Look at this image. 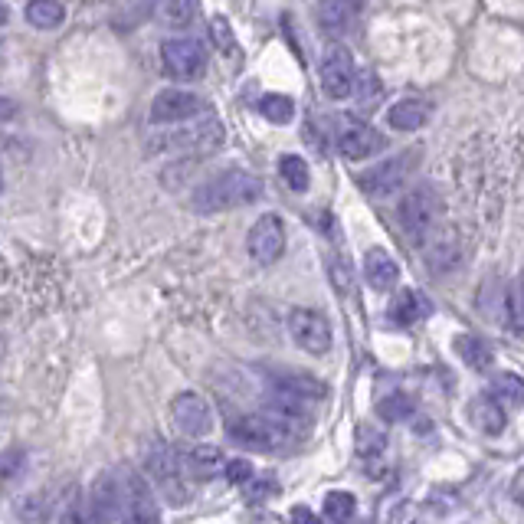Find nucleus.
I'll return each mask as SVG.
<instances>
[{
  "label": "nucleus",
  "instance_id": "obj_1",
  "mask_svg": "<svg viewBox=\"0 0 524 524\" xmlns=\"http://www.w3.org/2000/svg\"><path fill=\"white\" fill-rule=\"evenodd\" d=\"M262 200V181L256 174L230 168L207 177L204 184L194 187L190 194V210L194 213H226L236 207H249Z\"/></svg>",
  "mask_w": 524,
  "mask_h": 524
},
{
  "label": "nucleus",
  "instance_id": "obj_2",
  "mask_svg": "<svg viewBox=\"0 0 524 524\" xmlns=\"http://www.w3.org/2000/svg\"><path fill=\"white\" fill-rule=\"evenodd\" d=\"M164 131L148 138V154H210L223 145L226 131L217 115L190 118L181 125H161Z\"/></svg>",
  "mask_w": 524,
  "mask_h": 524
},
{
  "label": "nucleus",
  "instance_id": "obj_3",
  "mask_svg": "<svg viewBox=\"0 0 524 524\" xmlns=\"http://www.w3.org/2000/svg\"><path fill=\"white\" fill-rule=\"evenodd\" d=\"M397 220L403 226V233H407V240L413 246H423L439 230V220H443V200H439V194L430 184L413 187L410 194L400 200Z\"/></svg>",
  "mask_w": 524,
  "mask_h": 524
},
{
  "label": "nucleus",
  "instance_id": "obj_4",
  "mask_svg": "<svg viewBox=\"0 0 524 524\" xmlns=\"http://www.w3.org/2000/svg\"><path fill=\"white\" fill-rule=\"evenodd\" d=\"M226 436H230V443L243 446L249 452H276L282 446L295 443V436L285 430L276 416H269L266 410L233 416V420L226 423Z\"/></svg>",
  "mask_w": 524,
  "mask_h": 524
},
{
  "label": "nucleus",
  "instance_id": "obj_5",
  "mask_svg": "<svg viewBox=\"0 0 524 524\" xmlns=\"http://www.w3.org/2000/svg\"><path fill=\"white\" fill-rule=\"evenodd\" d=\"M148 472L154 485H158V492L164 495V502L181 508L190 502V495H194V479L187 475L184 462H181V452L171 449V446H154L148 452Z\"/></svg>",
  "mask_w": 524,
  "mask_h": 524
},
{
  "label": "nucleus",
  "instance_id": "obj_6",
  "mask_svg": "<svg viewBox=\"0 0 524 524\" xmlns=\"http://www.w3.org/2000/svg\"><path fill=\"white\" fill-rule=\"evenodd\" d=\"M416 164H420V151H400V154H390L374 168H367L357 174V187L364 190L371 200H387L393 197L397 190L407 187L410 174L416 171Z\"/></svg>",
  "mask_w": 524,
  "mask_h": 524
},
{
  "label": "nucleus",
  "instance_id": "obj_7",
  "mask_svg": "<svg viewBox=\"0 0 524 524\" xmlns=\"http://www.w3.org/2000/svg\"><path fill=\"white\" fill-rule=\"evenodd\" d=\"M335 145L348 161H367L374 158L377 151L387 148L384 135L377 128H371L367 122H361L357 115H338L335 118Z\"/></svg>",
  "mask_w": 524,
  "mask_h": 524
},
{
  "label": "nucleus",
  "instance_id": "obj_8",
  "mask_svg": "<svg viewBox=\"0 0 524 524\" xmlns=\"http://www.w3.org/2000/svg\"><path fill=\"white\" fill-rule=\"evenodd\" d=\"M161 69L177 82H194L207 69V50L194 37H174L161 43Z\"/></svg>",
  "mask_w": 524,
  "mask_h": 524
},
{
  "label": "nucleus",
  "instance_id": "obj_9",
  "mask_svg": "<svg viewBox=\"0 0 524 524\" xmlns=\"http://www.w3.org/2000/svg\"><path fill=\"white\" fill-rule=\"evenodd\" d=\"M289 338L299 344L305 354H328L335 335H331V321L318 308H292L289 312Z\"/></svg>",
  "mask_w": 524,
  "mask_h": 524
},
{
  "label": "nucleus",
  "instance_id": "obj_10",
  "mask_svg": "<svg viewBox=\"0 0 524 524\" xmlns=\"http://www.w3.org/2000/svg\"><path fill=\"white\" fill-rule=\"evenodd\" d=\"M122 479V505H125V524H161V508L154 498L151 485L141 479L135 469H118Z\"/></svg>",
  "mask_w": 524,
  "mask_h": 524
},
{
  "label": "nucleus",
  "instance_id": "obj_11",
  "mask_svg": "<svg viewBox=\"0 0 524 524\" xmlns=\"http://www.w3.org/2000/svg\"><path fill=\"white\" fill-rule=\"evenodd\" d=\"M354 79H357V66L351 53L344 50V46H328L325 53H321V66H318V82H321V92L328 95V99H351L354 92Z\"/></svg>",
  "mask_w": 524,
  "mask_h": 524
},
{
  "label": "nucleus",
  "instance_id": "obj_12",
  "mask_svg": "<svg viewBox=\"0 0 524 524\" xmlns=\"http://www.w3.org/2000/svg\"><path fill=\"white\" fill-rule=\"evenodd\" d=\"M246 249H249V259L259 262V266H272V262L282 259V253H285V223H282L279 213H262V217L249 226Z\"/></svg>",
  "mask_w": 524,
  "mask_h": 524
},
{
  "label": "nucleus",
  "instance_id": "obj_13",
  "mask_svg": "<svg viewBox=\"0 0 524 524\" xmlns=\"http://www.w3.org/2000/svg\"><path fill=\"white\" fill-rule=\"evenodd\" d=\"M89 515H92V524H125L122 479H118V472L105 469L95 475V482L89 488Z\"/></svg>",
  "mask_w": 524,
  "mask_h": 524
},
{
  "label": "nucleus",
  "instance_id": "obj_14",
  "mask_svg": "<svg viewBox=\"0 0 524 524\" xmlns=\"http://www.w3.org/2000/svg\"><path fill=\"white\" fill-rule=\"evenodd\" d=\"M171 420L177 426V433L187 436V439H200V436H207L213 430L210 403L194 390L177 393V397L171 400Z\"/></svg>",
  "mask_w": 524,
  "mask_h": 524
},
{
  "label": "nucleus",
  "instance_id": "obj_15",
  "mask_svg": "<svg viewBox=\"0 0 524 524\" xmlns=\"http://www.w3.org/2000/svg\"><path fill=\"white\" fill-rule=\"evenodd\" d=\"M204 112V102L197 99L190 89H161L158 95L151 99V122L154 125H181L190 122L194 115Z\"/></svg>",
  "mask_w": 524,
  "mask_h": 524
},
{
  "label": "nucleus",
  "instance_id": "obj_16",
  "mask_svg": "<svg viewBox=\"0 0 524 524\" xmlns=\"http://www.w3.org/2000/svg\"><path fill=\"white\" fill-rule=\"evenodd\" d=\"M423 262L433 276H449L462 266V240L452 226H439V230L423 246Z\"/></svg>",
  "mask_w": 524,
  "mask_h": 524
},
{
  "label": "nucleus",
  "instance_id": "obj_17",
  "mask_svg": "<svg viewBox=\"0 0 524 524\" xmlns=\"http://www.w3.org/2000/svg\"><path fill=\"white\" fill-rule=\"evenodd\" d=\"M357 14H361V0H315V20L328 37H344Z\"/></svg>",
  "mask_w": 524,
  "mask_h": 524
},
{
  "label": "nucleus",
  "instance_id": "obj_18",
  "mask_svg": "<svg viewBox=\"0 0 524 524\" xmlns=\"http://www.w3.org/2000/svg\"><path fill=\"white\" fill-rule=\"evenodd\" d=\"M433 102L430 99H420V95H410V99H400L390 105L387 112V125L393 131H420L430 125L433 118Z\"/></svg>",
  "mask_w": 524,
  "mask_h": 524
},
{
  "label": "nucleus",
  "instance_id": "obj_19",
  "mask_svg": "<svg viewBox=\"0 0 524 524\" xmlns=\"http://www.w3.org/2000/svg\"><path fill=\"white\" fill-rule=\"evenodd\" d=\"M364 279L374 292H390L400 282V266L384 246H371L364 253Z\"/></svg>",
  "mask_w": 524,
  "mask_h": 524
},
{
  "label": "nucleus",
  "instance_id": "obj_20",
  "mask_svg": "<svg viewBox=\"0 0 524 524\" xmlns=\"http://www.w3.org/2000/svg\"><path fill=\"white\" fill-rule=\"evenodd\" d=\"M387 315H390L393 325L413 328V325H420V321H423L426 315H430V302H426L416 289H400L397 295H393Z\"/></svg>",
  "mask_w": 524,
  "mask_h": 524
},
{
  "label": "nucleus",
  "instance_id": "obj_21",
  "mask_svg": "<svg viewBox=\"0 0 524 524\" xmlns=\"http://www.w3.org/2000/svg\"><path fill=\"white\" fill-rule=\"evenodd\" d=\"M469 416H472V423L479 426L485 436H502L505 426H508V410L492 397V393L475 397L472 407H469Z\"/></svg>",
  "mask_w": 524,
  "mask_h": 524
},
{
  "label": "nucleus",
  "instance_id": "obj_22",
  "mask_svg": "<svg viewBox=\"0 0 524 524\" xmlns=\"http://www.w3.org/2000/svg\"><path fill=\"white\" fill-rule=\"evenodd\" d=\"M269 384L272 390H282V393H292L299 400H321L325 397V384L318 377H308V374H295V371H272L269 374Z\"/></svg>",
  "mask_w": 524,
  "mask_h": 524
},
{
  "label": "nucleus",
  "instance_id": "obj_23",
  "mask_svg": "<svg viewBox=\"0 0 524 524\" xmlns=\"http://www.w3.org/2000/svg\"><path fill=\"white\" fill-rule=\"evenodd\" d=\"M181 452V462L190 479H213L217 472H223V456L217 446H190V449H177Z\"/></svg>",
  "mask_w": 524,
  "mask_h": 524
},
{
  "label": "nucleus",
  "instance_id": "obj_24",
  "mask_svg": "<svg viewBox=\"0 0 524 524\" xmlns=\"http://www.w3.org/2000/svg\"><path fill=\"white\" fill-rule=\"evenodd\" d=\"M452 348H456V354L462 357V364L472 367V371H492V364H495V351L488 348V341L482 338H475V335H459L456 341H452Z\"/></svg>",
  "mask_w": 524,
  "mask_h": 524
},
{
  "label": "nucleus",
  "instance_id": "obj_25",
  "mask_svg": "<svg viewBox=\"0 0 524 524\" xmlns=\"http://www.w3.org/2000/svg\"><path fill=\"white\" fill-rule=\"evenodd\" d=\"M23 17L37 30H56L66 23V7L59 4V0H30V4L23 7Z\"/></svg>",
  "mask_w": 524,
  "mask_h": 524
},
{
  "label": "nucleus",
  "instance_id": "obj_26",
  "mask_svg": "<svg viewBox=\"0 0 524 524\" xmlns=\"http://www.w3.org/2000/svg\"><path fill=\"white\" fill-rule=\"evenodd\" d=\"M502 325L524 338V272L505 289V321Z\"/></svg>",
  "mask_w": 524,
  "mask_h": 524
},
{
  "label": "nucleus",
  "instance_id": "obj_27",
  "mask_svg": "<svg viewBox=\"0 0 524 524\" xmlns=\"http://www.w3.org/2000/svg\"><path fill=\"white\" fill-rule=\"evenodd\" d=\"M200 17V0H164L161 4V20L171 30H187L194 27V20Z\"/></svg>",
  "mask_w": 524,
  "mask_h": 524
},
{
  "label": "nucleus",
  "instance_id": "obj_28",
  "mask_svg": "<svg viewBox=\"0 0 524 524\" xmlns=\"http://www.w3.org/2000/svg\"><path fill=\"white\" fill-rule=\"evenodd\" d=\"M354 99L357 105H361L364 112H371L377 109V102H380V95H384V82L377 79L374 69H357V79H354Z\"/></svg>",
  "mask_w": 524,
  "mask_h": 524
},
{
  "label": "nucleus",
  "instance_id": "obj_29",
  "mask_svg": "<svg viewBox=\"0 0 524 524\" xmlns=\"http://www.w3.org/2000/svg\"><path fill=\"white\" fill-rule=\"evenodd\" d=\"M279 174H282L285 187L295 190V194H305L308 184H312L308 164H305V158H299V154H282V158H279Z\"/></svg>",
  "mask_w": 524,
  "mask_h": 524
},
{
  "label": "nucleus",
  "instance_id": "obj_30",
  "mask_svg": "<svg viewBox=\"0 0 524 524\" xmlns=\"http://www.w3.org/2000/svg\"><path fill=\"white\" fill-rule=\"evenodd\" d=\"M492 397L502 403L505 410H521L524 407V377L518 374H498Z\"/></svg>",
  "mask_w": 524,
  "mask_h": 524
},
{
  "label": "nucleus",
  "instance_id": "obj_31",
  "mask_svg": "<svg viewBox=\"0 0 524 524\" xmlns=\"http://www.w3.org/2000/svg\"><path fill=\"white\" fill-rule=\"evenodd\" d=\"M259 115L272 125H289L295 118V102L282 92H269L259 99Z\"/></svg>",
  "mask_w": 524,
  "mask_h": 524
},
{
  "label": "nucleus",
  "instance_id": "obj_32",
  "mask_svg": "<svg viewBox=\"0 0 524 524\" xmlns=\"http://www.w3.org/2000/svg\"><path fill=\"white\" fill-rule=\"evenodd\" d=\"M479 312L488 321H505V289L498 279H488L479 292Z\"/></svg>",
  "mask_w": 524,
  "mask_h": 524
},
{
  "label": "nucleus",
  "instance_id": "obj_33",
  "mask_svg": "<svg viewBox=\"0 0 524 524\" xmlns=\"http://www.w3.org/2000/svg\"><path fill=\"white\" fill-rule=\"evenodd\" d=\"M384 449H387L384 430H377V426H371V423H364L361 430H357V456H361V459L384 456Z\"/></svg>",
  "mask_w": 524,
  "mask_h": 524
},
{
  "label": "nucleus",
  "instance_id": "obj_34",
  "mask_svg": "<svg viewBox=\"0 0 524 524\" xmlns=\"http://www.w3.org/2000/svg\"><path fill=\"white\" fill-rule=\"evenodd\" d=\"M354 495L351 492H328L325 495V518L328 524H348L354 518Z\"/></svg>",
  "mask_w": 524,
  "mask_h": 524
},
{
  "label": "nucleus",
  "instance_id": "obj_35",
  "mask_svg": "<svg viewBox=\"0 0 524 524\" xmlns=\"http://www.w3.org/2000/svg\"><path fill=\"white\" fill-rule=\"evenodd\" d=\"M154 10V0H115V23L118 27H135Z\"/></svg>",
  "mask_w": 524,
  "mask_h": 524
},
{
  "label": "nucleus",
  "instance_id": "obj_36",
  "mask_svg": "<svg viewBox=\"0 0 524 524\" xmlns=\"http://www.w3.org/2000/svg\"><path fill=\"white\" fill-rule=\"evenodd\" d=\"M17 515L27 521V524H43L46 515H50V498H46V492L23 495L20 502H17Z\"/></svg>",
  "mask_w": 524,
  "mask_h": 524
},
{
  "label": "nucleus",
  "instance_id": "obj_37",
  "mask_svg": "<svg viewBox=\"0 0 524 524\" xmlns=\"http://www.w3.org/2000/svg\"><path fill=\"white\" fill-rule=\"evenodd\" d=\"M246 498H253V502H266V498H276L279 495V479L269 472H253V479H249L246 485Z\"/></svg>",
  "mask_w": 524,
  "mask_h": 524
},
{
  "label": "nucleus",
  "instance_id": "obj_38",
  "mask_svg": "<svg viewBox=\"0 0 524 524\" xmlns=\"http://www.w3.org/2000/svg\"><path fill=\"white\" fill-rule=\"evenodd\" d=\"M377 413L390 423L407 420V416L413 413V400L407 397V393H390V397H384L377 403Z\"/></svg>",
  "mask_w": 524,
  "mask_h": 524
},
{
  "label": "nucleus",
  "instance_id": "obj_39",
  "mask_svg": "<svg viewBox=\"0 0 524 524\" xmlns=\"http://www.w3.org/2000/svg\"><path fill=\"white\" fill-rule=\"evenodd\" d=\"M210 33H213V40H217L223 56H236V37H233V30H230V23H226V17H220V14L213 17L210 20Z\"/></svg>",
  "mask_w": 524,
  "mask_h": 524
},
{
  "label": "nucleus",
  "instance_id": "obj_40",
  "mask_svg": "<svg viewBox=\"0 0 524 524\" xmlns=\"http://www.w3.org/2000/svg\"><path fill=\"white\" fill-rule=\"evenodd\" d=\"M23 469H27V452H23V449L10 452V456L0 459V479H4V482H14Z\"/></svg>",
  "mask_w": 524,
  "mask_h": 524
},
{
  "label": "nucleus",
  "instance_id": "obj_41",
  "mask_svg": "<svg viewBox=\"0 0 524 524\" xmlns=\"http://www.w3.org/2000/svg\"><path fill=\"white\" fill-rule=\"evenodd\" d=\"M253 462H246V459H230L223 466V475H226V482H233V485H246L249 479H253Z\"/></svg>",
  "mask_w": 524,
  "mask_h": 524
},
{
  "label": "nucleus",
  "instance_id": "obj_42",
  "mask_svg": "<svg viewBox=\"0 0 524 524\" xmlns=\"http://www.w3.org/2000/svg\"><path fill=\"white\" fill-rule=\"evenodd\" d=\"M59 524H92V515H86V508H82L79 495H73L63 508V515H59Z\"/></svg>",
  "mask_w": 524,
  "mask_h": 524
},
{
  "label": "nucleus",
  "instance_id": "obj_43",
  "mask_svg": "<svg viewBox=\"0 0 524 524\" xmlns=\"http://www.w3.org/2000/svg\"><path fill=\"white\" fill-rule=\"evenodd\" d=\"M390 524H420V508H416V505H400L397 511H393Z\"/></svg>",
  "mask_w": 524,
  "mask_h": 524
},
{
  "label": "nucleus",
  "instance_id": "obj_44",
  "mask_svg": "<svg viewBox=\"0 0 524 524\" xmlns=\"http://www.w3.org/2000/svg\"><path fill=\"white\" fill-rule=\"evenodd\" d=\"M292 524H321V518L315 515L312 508H305V505H295V508H292Z\"/></svg>",
  "mask_w": 524,
  "mask_h": 524
},
{
  "label": "nucleus",
  "instance_id": "obj_45",
  "mask_svg": "<svg viewBox=\"0 0 524 524\" xmlns=\"http://www.w3.org/2000/svg\"><path fill=\"white\" fill-rule=\"evenodd\" d=\"M14 112H17V105L10 102V99H4V95H0V125L10 122V118H14Z\"/></svg>",
  "mask_w": 524,
  "mask_h": 524
},
{
  "label": "nucleus",
  "instance_id": "obj_46",
  "mask_svg": "<svg viewBox=\"0 0 524 524\" xmlns=\"http://www.w3.org/2000/svg\"><path fill=\"white\" fill-rule=\"evenodd\" d=\"M4 27H7V7L0 4V30H4Z\"/></svg>",
  "mask_w": 524,
  "mask_h": 524
},
{
  "label": "nucleus",
  "instance_id": "obj_47",
  "mask_svg": "<svg viewBox=\"0 0 524 524\" xmlns=\"http://www.w3.org/2000/svg\"><path fill=\"white\" fill-rule=\"evenodd\" d=\"M0 190H4V171H0Z\"/></svg>",
  "mask_w": 524,
  "mask_h": 524
},
{
  "label": "nucleus",
  "instance_id": "obj_48",
  "mask_svg": "<svg viewBox=\"0 0 524 524\" xmlns=\"http://www.w3.org/2000/svg\"><path fill=\"white\" fill-rule=\"evenodd\" d=\"M0 357H4V341H0Z\"/></svg>",
  "mask_w": 524,
  "mask_h": 524
}]
</instances>
